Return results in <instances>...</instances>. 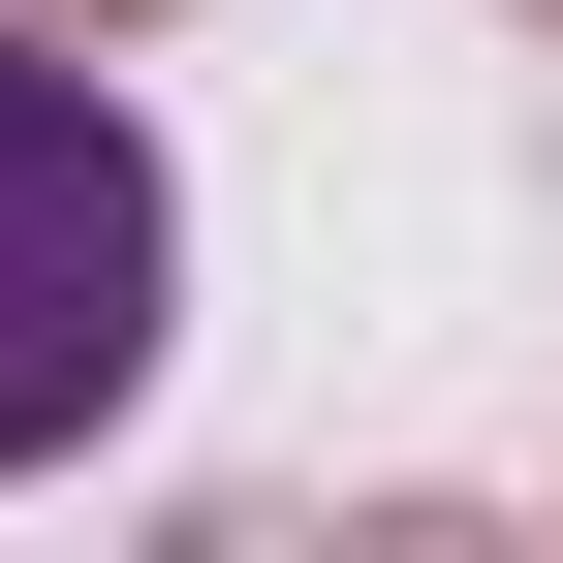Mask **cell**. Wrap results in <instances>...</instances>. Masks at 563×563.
<instances>
[{
    "mask_svg": "<svg viewBox=\"0 0 563 563\" xmlns=\"http://www.w3.org/2000/svg\"><path fill=\"white\" fill-rule=\"evenodd\" d=\"M157 313H188V188H157V125L95 95V32H32V0H0V470L125 439Z\"/></svg>",
    "mask_w": 563,
    "mask_h": 563,
    "instance_id": "1",
    "label": "cell"
},
{
    "mask_svg": "<svg viewBox=\"0 0 563 563\" xmlns=\"http://www.w3.org/2000/svg\"><path fill=\"white\" fill-rule=\"evenodd\" d=\"M32 32H157V0H32Z\"/></svg>",
    "mask_w": 563,
    "mask_h": 563,
    "instance_id": "2",
    "label": "cell"
}]
</instances>
